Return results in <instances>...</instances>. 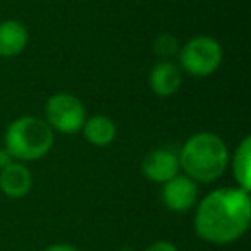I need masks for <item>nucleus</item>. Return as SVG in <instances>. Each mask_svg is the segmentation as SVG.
<instances>
[{
	"mask_svg": "<svg viewBox=\"0 0 251 251\" xmlns=\"http://www.w3.org/2000/svg\"><path fill=\"white\" fill-rule=\"evenodd\" d=\"M250 220V191L220 188L200 201L195 213V230L206 243L229 244L244 236Z\"/></svg>",
	"mask_w": 251,
	"mask_h": 251,
	"instance_id": "f257e3e1",
	"label": "nucleus"
},
{
	"mask_svg": "<svg viewBox=\"0 0 251 251\" xmlns=\"http://www.w3.org/2000/svg\"><path fill=\"white\" fill-rule=\"evenodd\" d=\"M229 150L220 136L213 133H196L179 153V167L188 177L200 182H213L226 172Z\"/></svg>",
	"mask_w": 251,
	"mask_h": 251,
	"instance_id": "f03ea898",
	"label": "nucleus"
},
{
	"mask_svg": "<svg viewBox=\"0 0 251 251\" xmlns=\"http://www.w3.org/2000/svg\"><path fill=\"white\" fill-rule=\"evenodd\" d=\"M53 147V129L43 119L25 115L5 131V150L14 160L33 162L45 157Z\"/></svg>",
	"mask_w": 251,
	"mask_h": 251,
	"instance_id": "7ed1b4c3",
	"label": "nucleus"
},
{
	"mask_svg": "<svg viewBox=\"0 0 251 251\" xmlns=\"http://www.w3.org/2000/svg\"><path fill=\"white\" fill-rule=\"evenodd\" d=\"M179 60L182 69L191 76H210L222 64V47L212 36H196L182 47Z\"/></svg>",
	"mask_w": 251,
	"mask_h": 251,
	"instance_id": "20e7f679",
	"label": "nucleus"
},
{
	"mask_svg": "<svg viewBox=\"0 0 251 251\" xmlns=\"http://www.w3.org/2000/svg\"><path fill=\"white\" fill-rule=\"evenodd\" d=\"M47 124L52 129L64 134H73L81 131L86 121V110L83 103L74 95L55 93L47 100L45 105Z\"/></svg>",
	"mask_w": 251,
	"mask_h": 251,
	"instance_id": "39448f33",
	"label": "nucleus"
},
{
	"mask_svg": "<svg viewBox=\"0 0 251 251\" xmlns=\"http://www.w3.org/2000/svg\"><path fill=\"white\" fill-rule=\"evenodd\" d=\"M198 198V188L196 182L188 176H174L164 182L162 188V201L172 212H188L193 208Z\"/></svg>",
	"mask_w": 251,
	"mask_h": 251,
	"instance_id": "423d86ee",
	"label": "nucleus"
},
{
	"mask_svg": "<svg viewBox=\"0 0 251 251\" xmlns=\"http://www.w3.org/2000/svg\"><path fill=\"white\" fill-rule=\"evenodd\" d=\"M179 169H181L179 167V157L165 148L150 151L141 164V171H143L145 177L153 182H160V184L177 176Z\"/></svg>",
	"mask_w": 251,
	"mask_h": 251,
	"instance_id": "0eeeda50",
	"label": "nucleus"
},
{
	"mask_svg": "<svg viewBox=\"0 0 251 251\" xmlns=\"http://www.w3.org/2000/svg\"><path fill=\"white\" fill-rule=\"evenodd\" d=\"M33 184L31 172L19 162H12L0 169V191L9 198H23L29 193Z\"/></svg>",
	"mask_w": 251,
	"mask_h": 251,
	"instance_id": "6e6552de",
	"label": "nucleus"
},
{
	"mask_svg": "<svg viewBox=\"0 0 251 251\" xmlns=\"http://www.w3.org/2000/svg\"><path fill=\"white\" fill-rule=\"evenodd\" d=\"M150 88L155 95L158 97H171L181 88L182 83V74L179 67L172 62H158L150 71V77H148Z\"/></svg>",
	"mask_w": 251,
	"mask_h": 251,
	"instance_id": "1a4fd4ad",
	"label": "nucleus"
},
{
	"mask_svg": "<svg viewBox=\"0 0 251 251\" xmlns=\"http://www.w3.org/2000/svg\"><path fill=\"white\" fill-rule=\"evenodd\" d=\"M28 43V29L19 21L0 23V57H16Z\"/></svg>",
	"mask_w": 251,
	"mask_h": 251,
	"instance_id": "9d476101",
	"label": "nucleus"
},
{
	"mask_svg": "<svg viewBox=\"0 0 251 251\" xmlns=\"http://www.w3.org/2000/svg\"><path fill=\"white\" fill-rule=\"evenodd\" d=\"M83 134L95 147H107L115 140V124L107 115H93L83 124Z\"/></svg>",
	"mask_w": 251,
	"mask_h": 251,
	"instance_id": "9b49d317",
	"label": "nucleus"
},
{
	"mask_svg": "<svg viewBox=\"0 0 251 251\" xmlns=\"http://www.w3.org/2000/svg\"><path fill=\"white\" fill-rule=\"evenodd\" d=\"M232 174L237 181V188L251 189V138L246 136L236 148L232 157Z\"/></svg>",
	"mask_w": 251,
	"mask_h": 251,
	"instance_id": "f8f14e48",
	"label": "nucleus"
},
{
	"mask_svg": "<svg viewBox=\"0 0 251 251\" xmlns=\"http://www.w3.org/2000/svg\"><path fill=\"white\" fill-rule=\"evenodd\" d=\"M155 50L164 57L172 55V53L177 50V40L171 35H162L160 38L155 42Z\"/></svg>",
	"mask_w": 251,
	"mask_h": 251,
	"instance_id": "ddd939ff",
	"label": "nucleus"
},
{
	"mask_svg": "<svg viewBox=\"0 0 251 251\" xmlns=\"http://www.w3.org/2000/svg\"><path fill=\"white\" fill-rule=\"evenodd\" d=\"M147 251H179V250L172 243H169V241H157V243L150 244L147 248Z\"/></svg>",
	"mask_w": 251,
	"mask_h": 251,
	"instance_id": "4468645a",
	"label": "nucleus"
},
{
	"mask_svg": "<svg viewBox=\"0 0 251 251\" xmlns=\"http://www.w3.org/2000/svg\"><path fill=\"white\" fill-rule=\"evenodd\" d=\"M14 162V158H12V155L9 153L5 148H0V169L7 167L9 164H12Z\"/></svg>",
	"mask_w": 251,
	"mask_h": 251,
	"instance_id": "2eb2a0df",
	"label": "nucleus"
},
{
	"mask_svg": "<svg viewBox=\"0 0 251 251\" xmlns=\"http://www.w3.org/2000/svg\"><path fill=\"white\" fill-rule=\"evenodd\" d=\"M43 251H79V250H76V248L71 246V244H52V246H49Z\"/></svg>",
	"mask_w": 251,
	"mask_h": 251,
	"instance_id": "dca6fc26",
	"label": "nucleus"
},
{
	"mask_svg": "<svg viewBox=\"0 0 251 251\" xmlns=\"http://www.w3.org/2000/svg\"><path fill=\"white\" fill-rule=\"evenodd\" d=\"M119 251H133V250H127V248H124V250H119Z\"/></svg>",
	"mask_w": 251,
	"mask_h": 251,
	"instance_id": "f3484780",
	"label": "nucleus"
}]
</instances>
